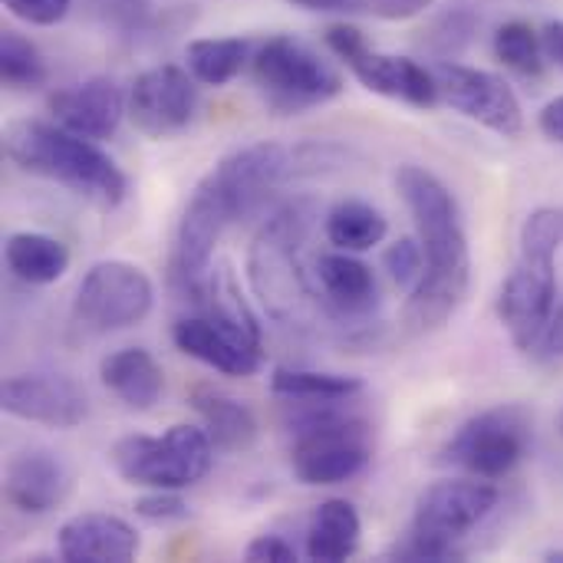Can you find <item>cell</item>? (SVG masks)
Returning a JSON list of instances; mask_svg holds the SVG:
<instances>
[{
    "label": "cell",
    "instance_id": "obj_1",
    "mask_svg": "<svg viewBox=\"0 0 563 563\" xmlns=\"http://www.w3.org/2000/svg\"><path fill=\"white\" fill-rule=\"evenodd\" d=\"M396 188L416 221L422 251H426V277L409 294L406 323L416 333L439 330L468 297L472 284V251L465 221L449 185L422 165H399Z\"/></svg>",
    "mask_w": 563,
    "mask_h": 563
},
{
    "label": "cell",
    "instance_id": "obj_2",
    "mask_svg": "<svg viewBox=\"0 0 563 563\" xmlns=\"http://www.w3.org/2000/svg\"><path fill=\"white\" fill-rule=\"evenodd\" d=\"M3 152L20 172L59 181L63 188H69L73 195L86 198L102 211L119 208L129 195V181L122 168L92 139H82L63 129L59 122L49 125V122L23 119L7 125Z\"/></svg>",
    "mask_w": 563,
    "mask_h": 563
},
{
    "label": "cell",
    "instance_id": "obj_3",
    "mask_svg": "<svg viewBox=\"0 0 563 563\" xmlns=\"http://www.w3.org/2000/svg\"><path fill=\"white\" fill-rule=\"evenodd\" d=\"M563 247V211L541 208L525 221L521 257L498 294V320L521 353H534L558 310V251Z\"/></svg>",
    "mask_w": 563,
    "mask_h": 563
},
{
    "label": "cell",
    "instance_id": "obj_4",
    "mask_svg": "<svg viewBox=\"0 0 563 563\" xmlns=\"http://www.w3.org/2000/svg\"><path fill=\"white\" fill-rule=\"evenodd\" d=\"M498 488L485 478H449L429 485L412 511L409 534L393 548L399 561H459L462 541L492 518Z\"/></svg>",
    "mask_w": 563,
    "mask_h": 563
},
{
    "label": "cell",
    "instance_id": "obj_5",
    "mask_svg": "<svg viewBox=\"0 0 563 563\" xmlns=\"http://www.w3.org/2000/svg\"><path fill=\"white\" fill-rule=\"evenodd\" d=\"M310 409L294 422L290 468L297 482L310 488H330L356 478L369 459V429L366 422L336 412L340 402H307Z\"/></svg>",
    "mask_w": 563,
    "mask_h": 563
},
{
    "label": "cell",
    "instance_id": "obj_6",
    "mask_svg": "<svg viewBox=\"0 0 563 563\" xmlns=\"http://www.w3.org/2000/svg\"><path fill=\"white\" fill-rule=\"evenodd\" d=\"M214 442L198 426H172L165 435H125L109 449L115 475L139 488L185 492L198 485L214 462Z\"/></svg>",
    "mask_w": 563,
    "mask_h": 563
},
{
    "label": "cell",
    "instance_id": "obj_7",
    "mask_svg": "<svg viewBox=\"0 0 563 563\" xmlns=\"http://www.w3.org/2000/svg\"><path fill=\"white\" fill-rule=\"evenodd\" d=\"M251 73L267 106L280 115L307 112L343 92L340 69L313 46L287 33L261 43V49L251 56Z\"/></svg>",
    "mask_w": 563,
    "mask_h": 563
},
{
    "label": "cell",
    "instance_id": "obj_8",
    "mask_svg": "<svg viewBox=\"0 0 563 563\" xmlns=\"http://www.w3.org/2000/svg\"><path fill=\"white\" fill-rule=\"evenodd\" d=\"M317 218V208L310 201H290L284 205L257 234L251 251V280L271 313L277 320H287L294 327L300 307L307 297V274L297 267V247L303 244L310 224Z\"/></svg>",
    "mask_w": 563,
    "mask_h": 563
},
{
    "label": "cell",
    "instance_id": "obj_9",
    "mask_svg": "<svg viewBox=\"0 0 563 563\" xmlns=\"http://www.w3.org/2000/svg\"><path fill=\"white\" fill-rule=\"evenodd\" d=\"M234 221H241L238 205H234L228 185L211 168L198 181V188L191 191V198H188V205H185V211L178 218V228H175L168 277H172V287L181 297H188V300L205 297L214 247H218L221 234Z\"/></svg>",
    "mask_w": 563,
    "mask_h": 563
},
{
    "label": "cell",
    "instance_id": "obj_10",
    "mask_svg": "<svg viewBox=\"0 0 563 563\" xmlns=\"http://www.w3.org/2000/svg\"><path fill=\"white\" fill-rule=\"evenodd\" d=\"M531 449V416L521 406H498L472 416L442 449V465L472 478H508Z\"/></svg>",
    "mask_w": 563,
    "mask_h": 563
},
{
    "label": "cell",
    "instance_id": "obj_11",
    "mask_svg": "<svg viewBox=\"0 0 563 563\" xmlns=\"http://www.w3.org/2000/svg\"><path fill=\"white\" fill-rule=\"evenodd\" d=\"M155 307V287L148 274L129 261H99L86 271L73 320L89 333H115L139 327Z\"/></svg>",
    "mask_w": 563,
    "mask_h": 563
},
{
    "label": "cell",
    "instance_id": "obj_12",
    "mask_svg": "<svg viewBox=\"0 0 563 563\" xmlns=\"http://www.w3.org/2000/svg\"><path fill=\"white\" fill-rule=\"evenodd\" d=\"M435 76H439L442 99L465 119L492 129L501 139H518L525 132L521 102L501 76L459 63H439Z\"/></svg>",
    "mask_w": 563,
    "mask_h": 563
},
{
    "label": "cell",
    "instance_id": "obj_13",
    "mask_svg": "<svg viewBox=\"0 0 563 563\" xmlns=\"http://www.w3.org/2000/svg\"><path fill=\"white\" fill-rule=\"evenodd\" d=\"M198 112L195 76L181 66H152L129 89V119L148 139H168L191 125Z\"/></svg>",
    "mask_w": 563,
    "mask_h": 563
},
{
    "label": "cell",
    "instance_id": "obj_14",
    "mask_svg": "<svg viewBox=\"0 0 563 563\" xmlns=\"http://www.w3.org/2000/svg\"><path fill=\"white\" fill-rule=\"evenodd\" d=\"M0 406L7 416L46 429H76L89 412L82 389L59 373L10 376L0 389Z\"/></svg>",
    "mask_w": 563,
    "mask_h": 563
},
{
    "label": "cell",
    "instance_id": "obj_15",
    "mask_svg": "<svg viewBox=\"0 0 563 563\" xmlns=\"http://www.w3.org/2000/svg\"><path fill=\"white\" fill-rule=\"evenodd\" d=\"M172 340L185 356L224 376L247 379L261 369V343H254L224 317H181L172 327Z\"/></svg>",
    "mask_w": 563,
    "mask_h": 563
},
{
    "label": "cell",
    "instance_id": "obj_16",
    "mask_svg": "<svg viewBox=\"0 0 563 563\" xmlns=\"http://www.w3.org/2000/svg\"><path fill=\"white\" fill-rule=\"evenodd\" d=\"M73 492V475L59 455L49 449H23L7 462L3 472V498L20 515H49Z\"/></svg>",
    "mask_w": 563,
    "mask_h": 563
},
{
    "label": "cell",
    "instance_id": "obj_17",
    "mask_svg": "<svg viewBox=\"0 0 563 563\" xmlns=\"http://www.w3.org/2000/svg\"><path fill=\"white\" fill-rule=\"evenodd\" d=\"M49 112L63 129H69L82 139L102 142V139L115 135L122 115H129V96H122L115 79L92 76V79H82L76 86L53 92Z\"/></svg>",
    "mask_w": 563,
    "mask_h": 563
},
{
    "label": "cell",
    "instance_id": "obj_18",
    "mask_svg": "<svg viewBox=\"0 0 563 563\" xmlns=\"http://www.w3.org/2000/svg\"><path fill=\"white\" fill-rule=\"evenodd\" d=\"M290 168V155L277 142H254L214 165V175L228 185L238 214L251 218L267 205V195L284 181Z\"/></svg>",
    "mask_w": 563,
    "mask_h": 563
},
{
    "label": "cell",
    "instance_id": "obj_19",
    "mask_svg": "<svg viewBox=\"0 0 563 563\" xmlns=\"http://www.w3.org/2000/svg\"><path fill=\"white\" fill-rule=\"evenodd\" d=\"M350 73L376 96L386 99H399L406 106L416 109H432L442 99L439 89V76L435 69H426L422 63L409 59V56H393V53H376V49H363L360 56H353Z\"/></svg>",
    "mask_w": 563,
    "mask_h": 563
},
{
    "label": "cell",
    "instance_id": "obj_20",
    "mask_svg": "<svg viewBox=\"0 0 563 563\" xmlns=\"http://www.w3.org/2000/svg\"><path fill=\"white\" fill-rule=\"evenodd\" d=\"M139 548L135 528L102 511L76 515L56 534V551L66 563H129Z\"/></svg>",
    "mask_w": 563,
    "mask_h": 563
},
{
    "label": "cell",
    "instance_id": "obj_21",
    "mask_svg": "<svg viewBox=\"0 0 563 563\" xmlns=\"http://www.w3.org/2000/svg\"><path fill=\"white\" fill-rule=\"evenodd\" d=\"M317 294L323 297V310L336 313L340 320L369 317L379 300V284L369 264L353 257L350 251L320 254L313 264Z\"/></svg>",
    "mask_w": 563,
    "mask_h": 563
},
{
    "label": "cell",
    "instance_id": "obj_22",
    "mask_svg": "<svg viewBox=\"0 0 563 563\" xmlns=\"http://www.w3.org/2000/svg\"><path fill=\"white\" fill-rule=\"evenodd\" d=\"M99 379L125 409L135 412H148L165 393V369L142 346H125L109 353L99 363Z\"/></svg>",
    "mask_w": 563,
    "mask_h": 563
},
{
    "label": "cell",
    "instance_id": "obj_23",
    "mask_svg": "<svg viewBox=\"0 0 563 563\" xmlns=\"http://www.w3.org/2000/svg\"><path fill=\"white\" fill-rule=\"evenodd\" d=\"M363 521L346 498H330L313 508L307 525V558L320 563L350 561L360 551Z\"/></svg>",
    "mask_w": 563,
    "mask_h": 563
},
{
    "label": "cell",
    "instance_id": "obj_24",
    "mask_svg": "<svg viewBox=\"0 0 563 563\" xmlns=\"http://www.w3.org/2000/svg\"><path fill=\"white\" fill-rule=\"evenodd\" d=\"M191 406L201 416V429L214 442L218 452H247L257 442V419L254 412L238 402L234 396H224L218 389H195Z\"/></svg>",
    "mask_w": 563,
    "mask_h": 563
},
{
    "label": "cell",
    "instance_id": "obj_25",
    "mask_svg": "<svg viewBox=\"0 0 563 563\" xmlns=\"http://www.w3.org/2000/svg\"><path fill=\"white\" fill-rule=\"evenodd\" d=\"M3 261L16 280L30 287H46V284H56L69 271V247L53 234L16 231L3 244Z\"/></svg>",
    "mask_w": 563,
    "mask_h": 563
},
{
    "label": "cell",
    "instance_id": "obj_26",
    "mask_svg": "<svg viewBox=\"0 0 563 563\" xmlns=\"http://www.w3.org/2000/svg\"><path fill=\"white\" fill-rule=\"evenodd\" d=\"M323 231L336 251L363 254V251H373L376 244H383V238L389 234V221L379 208L356 201V198H346L327 211Z\"/></svg>",
    "mask_w": 563,
    "mask_h": 563
},
{
    "label": "cell",
    "instance_id": "obj_27",
    "mask_svg": "<svg viewBox=\"0 0 563 563\" xmlns=\"http://www.w3.org/2000/svg\"><path fill=\"white\" fill-rule=\"evenodd\" d=\"M271 389L290 402H350L363 393V379L343 373H320V369H290L280 366L271 376Z\"/></svg>",
    "mask_w": 563,
    "mask_h": 563
},
{
    "label": "cell",
    "instance_id": "obj_28",
    "mask_svg": "<svg viewBox=\"0 0 563 563\" xmlns=\"http://www.w3.org/2000/svg\"><path fill=\"white\" fill-rule=\"evenodd\" d=\"M188 73L205 86L231 82L251 59V43L241 36H205L185 46Z\"/></svg>",
    "mask_w": 563,
    "mask_h": 563
},
{
    "label": "cell",
    "instance_id": "obj_29",
    "mask_svg": "<svg viewBox=\"0 0 563 563\" xmlns=\"http://www.w3.org/2000/svg\"><path fill=\"white\" fill-rule=\"evenodd\" d=\"M495 56L508 69H515L521 76H541L544 73V59H548L541 33L531 23H525V20H511V23L498 26V33H495Z\"/></svg>",
    "mask_w": 563,
    "mask_h": 563
},
{
    "label": "cell",
    "instance_id": "obj_30",
    "mask_svg": "<svg viewBox=\"0 0 563 563\" xmlns=\"http://www.w3.org/2000/svg\"><path fill=\"white\" fill-rule=\"evenodd\" d=\"M0 73L10 89H36L46 82V63L40 49L16 30H3L0 36Z\"/></svg>",
    "mask_w": 563,
    "mask_h": 563
},
{
    "label": "cell",
    "instance_id": "obj_31",
    "mask_svg": "<svg viewBox=\"0 0 563 563\" xmlns=\"http://www.w3.org/2000/svg\"><path fill=\"white\" fill-rule=\"evenodd\" d=\"M92 20L119 33H139L155 13V0H82Z\"/></svg>",
    "mask_w": 563,
    "mask_h": 563
},
{
    "label": "cell",
    "instance_id": "obj_32",
    "mask_svg": "<svg viewBox=\"0 0 563 563\" xmlns=\"http://www.w3.org/2000/svg\"><path fill=\"white\" fill-rule=\"evenodd\" d=\"M383 264H386V271H389V277H393V284L399 287V290H416L419 287V280L426 277V251H422V241L419 238H402V241H396L389 251H386V257H383Z\"/></svg>",
    "mask_w": 563,
    "mask_h": 563
},
{
    "label": "cell",
    "instance_id": "obj_33",
    "mask_svg": "<svg viewBox=\"0 0 563 563\" xmlns=\"http://www.w3.org/2000/svg\"><path fill=\"white\" fill-rule=\"evenodd\" d=\"M135 515L152 521V525H175V521H185L188 518V505L178 498V492H162V488H152V495L139 498L135 501Z\"/></svg>",
    "mask_w": 563,
    "mask_h": 563
},
{
    "label": "cell",
    "instance_id": "obj_34",
    "mask_svg": "<svg viewBox=\"0 0 563 563\" xmlns=\"http://www.w3.org/2000/svg\"><path fill=\"white\" fill-rule=\"evenodd\" d=\"M3 7H7L16 20H23V23L53 26V23H59V20L69 13L73 0H3Z\"/></svg>",
    "mask_w": 563,
    "mask_h": 563
},
{
    "label": "cell",
    "instance_id": "obj_35",
    "mask_svg": "<svg viewBox=\"0 0 563 563\" xmlns=\"http://www.w3.org/2000/svg\"><path fill=\"white\" fill-rule=\"evenodd\" d=\"M323 40H327V46H330L343 63H350L353 56H360V53L369 46L366 36H363V30L353 26V23H333V26H327Z\"/></svg>",
    "mask_w": 563,
    "mask_h": 563
},
{
    "label": "cell",
    "instance_id": "obj_36",
    "mask_svg": "<svg viewBox=\"0 0 563 563\" xmlns=\"http://www.w3.org/2000/svg\"><path fill=\"white\" fill-rule=\"evenodd\" d=\"M244 561L294 563L297 561V551H294V544H287L280 534H261V538H254V541L247 544V551H244Z\"/></svg>",
    "mask_w": 563,
    "mask_h": 563
},
{
    "label": "cell",
    "instance_id": "obj_37",
    "mask_svg": "<svg viewBox=\"0 0 563 563\" xmlns=\"http://www.w3.org/2000/svg\"><path fill=\"white\" fill-rule=\"evenodd\" d=\"M369 13L383 20H412L432 7V0H366Z\"/></svg>",
    "mask_w": 563,
    "mask_h": 563
},
{
    "label": "cell",
    "instance_id": "obj_38",
    "mask_svg": "<svg viewBox=\"0 0 563 563\" xmlns=\"http://www.w3.org/2000/svg\"><path fill=\"white\" fill-rule=\"evenodd\" d=\"M534 356L563 360V300L558 303V310H554V317H551V323H548V330H544V336H541V343L534 350Z\"/></svg>",
    "mask_w": 563,
    "mask_h": 563
},
{
    "label": "cell",
    "instance_id": "obj_39",
    "mask_svg": "<svg viewBox=\"0 0 563 563\" xmlns=\"http://www.w3.org/2000/svg\"><path fill=\"white\" fill-rule=\"evenodd\" d=\"M294 7L300 10H310V13H360V10H369L366 0H290Z\"/></svg>",
    "mask_w": 563,
    "mask_h": 563
},
{
    "label": "cell",
    "instance_id": "obj_40",
    "mask_svg": "<svg viewBox=\"0 0 563 563\" xmlns=\"http://www.w3.org/2000/svg\"><path fill=\"white\" fill-rule=\"evenodd\" d=\"M538 125H541V132H544L548 139H554V142H561L563 145V96L551 99V102L541 109Z\"/></svg>",
    "mask_w": 563,
    "mask_h": 563
},
{
    "label": "cell",
    "instance_id": "obj_41",
    "mask_svg": "<svg viewBox=\"0 0 563 563\" xmlns=\"http://www.w3.org/2000/svg\"><path fill=\"white\" fill-rule=\"evenodd\" d=\"M541 40H544V53L551 63H558L563 69V20H551L544 30H541Z\"/></svg>",
    "mask_w": 563,
    "mask_h": 563
}]
</instances>
